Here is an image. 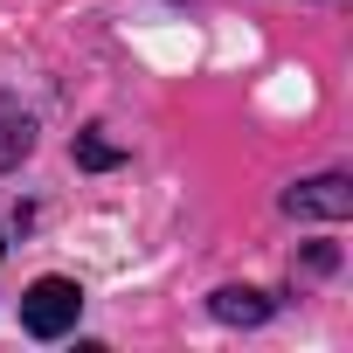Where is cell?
<instances>
[{"label": "cell", "instance_id": "2", "mask_svg": "<svg viewBox=\"0 0 353 353\" xmlns=\"http://www.w3.org/2000/svg\"><path fill=\"white\" fill-rule=\"evenodd\" d=\"M284 215H298V222H346V215H353V181H346V173L298 181V188L284 194Z\"/></svg>", "mask_w": 353, "mask_h": 353}, {"label": "cell", "instance_id": "4", "mask_svg": "<svg viewBox=\"0 0 353 353\" xmlns=\"http://www.w3.org/2000/svg\"><path fill=\"white\" fill-rule=\"evenodd\" d=\"M28 152H35V118H28L14 97H0V173L21 166Z\"/></svg>", "mask_w": 353, "mask_h": 353}, {"label": "cell", "instance_id": "6", "mask_svg": "<svg viewBox=\"0 0 353 353\" xmlns=\"http://www.w3.org/2000/svg\"><path fill=\"white\" fill-rule=\"evenodd\" d=\"M0 250H8V243H0Z\"/></svg>", "mask_w": 353, "mask_h": 353}, {"label": "cell", "instance_id": "5", "mask_svg": "<svg viewBox=\"0 0 353 353\" xmlns=\"http://www.w3.org/2000/svg\"><path fill=\"white\" fill-rule=\"evenodd\" d=\"M77 166H90V173H111V166H125V145H111L104 132H77Z\"/></svg>", "mask_w": 353, "mask_h": 353}, {"label": "cell", "instance_id": "3", "mask_svg": "<svg viewBox=\"0 0 353 353\" xmlns=\"http://www.w3.org/2000/svg\"><path fill=\"white\" fill-rule=\"evenodd\" d=\"M208 312H215L222 325H263V319H270L277 305H270V298H263L256 284H222V291L208 298Z\"/></svg>", "mask_w": 353, "mask_h": 353}, {"label": "cell", "instance_id": "1", "mask_svg": "<svg viewBox=\"0 0 353 353\" xmlns=\"http://www.w3.org/2000/svg\"><path fill=\"white\" fill-rule=\"evenodd\" d=\"M77 312H83L77 277H35L28 298H21V325H28L35 339H63V332H77Z\"/></svg>", "mask_w": 353, "mask_h": 353}]
</instances>
